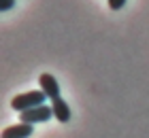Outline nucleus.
Here are the masks:
<instances>
[{"mask_svg":"<svg viewBox=\"0 0 149 138\" xmlns=\"http://www.w3.org/2000/svg\"><path fill=\"white\" fill-rule=\"evenodd\" d=\"M107 2H109V9L111 11H119L121 6L126 4V0H107Z\"/></svg>","mask_w":149,"mask_h":138,"instance_id":"obj_6","label":"nucleus"},{"mask_svg":"<svg viewBox=\"0 0 149 138\" xmlns=\"http://www.w3.org/2000/svg\"><path fill=\"white\" fill-rule=\"evenodd\" d=\"M47 100V96L40 92H24L15 96V98L11 100V108L17 110V113H24V110H30V108H36V106H43Z\"/></svg>","mask_w":149,"mask_h":138,"instance_id":"obj_1","label":"nucleus"},{"mask_svg":"<svg viewBox=\"0 0 149 138\" xmlns=\"http://www.w3.org/2000/svg\"><path fill=\"white\" fill-rule=\"evenodd\" d=\"M51 108H53V117H56L60 123H68L70 121V106L66 104L62 98L53 100L51 102Z\"/></svg>","mask_w":149,"mask_h":138,"instance_id":"obj_5","label":"nucleus"},{"mask_svg":"<svg viewBox=\"0 0 149 138\" xmlns=\"http://www.w3.org/2000/svg\"><path fill=\"white\" fill-rule=\"evenodd\" d=\"M32 132H34V126L30 123H15V126L4 128L0 138H30Z\"/></svg>","mask_w":149,"mask_h":138,"instance_id":"obj_4","label":"nucleus"},{"mask_svg":"<svg viewBox=\"0 0 149 138\" xmlns=\"http://www.w3.org/2000/svg\"><path fill=\"white\" fill-rule=\"evenodd\" d=\"M53 117V108L51 104L47 106H36V108H30V110H24V113H19V123H30V126H34V123H43V121H49Z\"/></svg>","mask_w":149,"mask_h":138,"instance_id":"obj_2","label":"nucleus"},{"mask_svg":"<svg viewBox=\"0 0 149 138\" xmlns=\"http://www.w3.org/2000/svg\"><path fill=\"white\" fill-rule=\"evenodd\" d=\"M38 85H40V92H43L51 102L58 100V98H62V96H60V85H58V81H56L53 74L43 72V74L38 77Z\"/></svg>","mask_w":149,"mask_h":138,"instance_id":"obj_3","label":"nucleus"},{"mask_svg":"<svg viewBox=\"0 0 149 138\" xmlns=\"http://www.w3.org/2000/svg\"><path fill=\"white\" fill-rule=\"evenodd\" d=\"M11 6H15V0H0V11H9Z\"/></svg>","mask_w":149,"mask_h":138,"instance_id":"obj_7","label":"nucleus"}]
</instances>
